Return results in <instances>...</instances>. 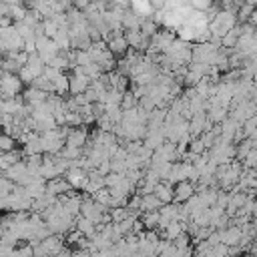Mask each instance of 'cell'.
I'll list each match as a JSON object with an SVG mask.
<instances>
[{"instance_id":"obj_1","label":"cell","mask_w":257,"mask_h":257,"mask_svg":"<svg viewBox=\"0 0 257 257\" xmlns=\"http://www.w3.org/2000/svg\"><path fill=\"white\" fill-rule=\"evenodd\" d=\"M88 84H90V78L84 72L72 68V74H68V92L70 94H80L88 88Z\"/></svg>"},{"instance_id":"obj_2","label":"cell","mask_w":257,"mask_h":257,"mask_svg":"<svg viewBox=\"0 0 257 257\" xmlns=\"http://www.w3.org/2000/svg\"><path fill=\"white\" fill-rule=\"evenodd\" d=\"M195 195V187L191 181H179L177 187H173V201L175 203H185Z\"/></svg>"},{"instance_id":"obj_3","label":"cell","mask_w":257,"mask_h":257,"mask_svg":"<svg viewBox=\"0 0 257 257\" xmlns=\"http://www.w3.org/2000/svg\"><path fill=\"white\" fill-rule=\"evenodd\" d=\"M131 10L139 18H149V16L155 14V8H153L151 0H131Z\"/></svg>"},{"instance_id":"obj_4","label":"cell","mask_w":257,"mask_h":257,"mask_svg":"<svg viewBox=\"0 0 257 257\" xmlns=\"http://www.w3.org/2000/svg\"><path fill=\"white\" fill-rule=\"evenodd\" d=\"M153 193L163 201V203H171L173 201V183L169 181H159L153 189Z\"/></svg>"},{"instance_id":"obj_5","label":"cell","mask_w":257,"mask_h":257,"mask_svg":"<svg viewBox=\"0 0 257 257\" xmlns=\"http://www.w3.org/2000/svg\"><path fill=\"white\" fill-rule=\"evenodd\" d=\"M247 2H251V4H255V6H257V0H247Z\"/></svg>"}]
</instances>
